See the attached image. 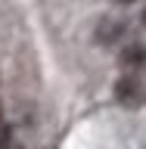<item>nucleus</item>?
<instances>
[{
    "label": "nucleus",
    "instance_id": "7ed1b4c3",
    "mask_svg": "<svg viewBox=\"0 0 146 149\" xmlns=\"http://www.w3.org/2000/svg\"><path fill=\"white\" fill-rule=\"evenodd\" d=\"M121 62L128 65V68H140V65H146V47L143 44H131L124 53H121Z\"/></svg>",
    "mask_w": 146,
    "mask_h": 149
},
{
    "label": "nucleus",
    "instance_id": "423d86ee",
    "mask_svg": "<svg viewBox=\"0 0 146 149\" xmlns=\"http://www.w3.org/2000/svg\"><path fill=\"white\" fill-rule=\"evenodd\" d=\"M143 25H146V9H143Z\"/></svg>",
    "mask_w": 146,
    "mask_h": 149
},
{
    "label": "nucleus",
    "instance_id": "f03ea898",
    "mask_svg": "<svg viewBox=\"0 0 146 149\" xmlns=\"http://www.w3.org/2000/svg\"><path fill=\"white\" fill-rule=\"evenodd\" d=\"M124 34V22H118V19H103L100 22V44H112V40H118V37Z\"/></svg>",
    "mask_w": 146,
    "mask_h": 149
},
{
    "label": "nucleus",
    "instance_id": "f257e3e1",
    "mask_svg": "<svg viewBox=\"0 0 146 149\" xmlns=\"http://www.w3.org/2000/svg\"><path fill=\"white\" fill-rule=\"evenodd\" d=\"M115 100H118L121 106H128V109L140 106V100H143V87H140V81L134 78V74L118 78V84H115Z\"/></svg>",
    "mask_w": 146,
    "mask_h": 149
},
{
    "label": "nucleus",
    "instance_id": "39448f33",
    "mask_svg": "<svg viewBox=\"0 0 146 149\" xmlns=\"http://www.w3.org/2000/svg\"><path fill=\"white\" fill-rule=\"evenodd\" d=\"M115 3H137V0H115Z\"/></svg>",
    "mask_w": 146,
    "mask_h": 149
},
{
    "label": "nucleus",
    "instance_id": "20e7f679",
    "mask_svg": "<svg viewBox=\"0 0 146 149\" xmlns=\"http://www.w3.org/2000/svg\"><path fill=\"white\" fill-rule=\"evenodd\" d=\"M9 146H13V130L0 127V149H9Z\"/></svg>",
    "mask_w": 146,
    "mask_h": 149
}]
</instances>
